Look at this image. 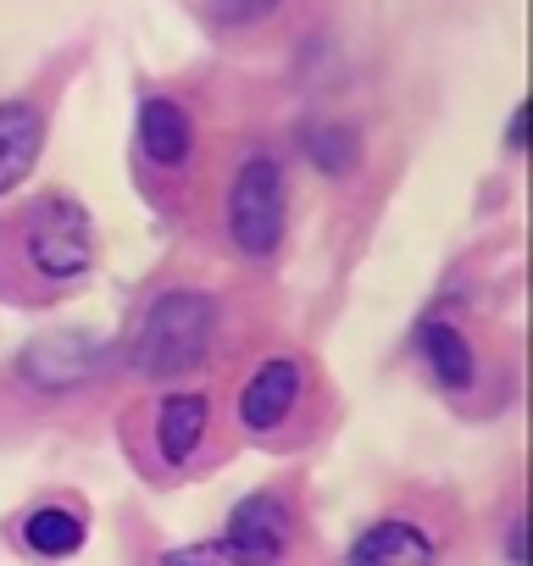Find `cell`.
<instances>
[{"label":"cell","instance_id":"cell-1","mask_svg":"<svg viewBox=\"0 0 533 566\" xmlns=\"http://www.w3.org/2000/svg\"><path fill=\"white\" fill-rule=\"evenodd\" d=\"M95 228L73 195H40L0 222V301L40 306L90 277Z\"/></svg>","mask_w":533,"mask_h":566},{"label":"cell","instance_id":"cell-2","mask_svg":"<svg viewBox=\"0 0 533 566\" xmlns=\"http://www.w3.org/2000/svg\"><path fill=\"white\" fill-rule=\"evenodd\" d=\"M217 301L200 290H167L139 312V328L128 334V367L139 378H178L195 373L217 345Z\"/></svg>","mask_w":533,"mask_h":566},{"label":"cell","instance_id":"cell-3","mask_svg":"<svg viewBox=\"0 0 533 566\" xmlns=\"http://www.w3.org/2000/svg\"><path fill=\"white\" fill-rule=\"evenodd\" d=\"M306 411H312V367L290 350L255 361V373L239 384V400H233L239 428L261 444H284L290 433H301Z\"/></svg>","mask_w":533,"mask_h":566},{"label":"cell","instance_id":"cell-4","mask_svg":"<svg viewBox=\"0 0 533 566\" xmlns=\"http://www.w3.org/2000/svg\"><path fill=\"white\" fill-rule=\"evenodd\" d=\"M284 222H290L284 167L273 156H250L233 172V189H228V239L239 244V255L266 261L284 244Z\"/></svg>","mask_w":533,"mask_h":566},{"label":"cell","instance_id":"cell-5","mask_svg":"<svg viewBox=\"0 0 533 566\" xmlns=\"http://www.w3.org/2000/svg\"><path fill=\"white\" fill-rule=\"evenodd\" d=\"M206 433H211V395L173 389L145 411V444L139 450L150 455L156 472H184V467H195Z\"/></svg>","mask_w":533,"mask_h":566},{"label":"cell","instance_id":"cell-6","mask_svg":"<svg viewBox=\"0 0 533 566\" xmlns=\"http://www.w3.org/2000/svg\"><path fill=\"white\" fill-rule=\"evenodd\" d=\"M134 145H139V161L145 172L156 178H184L195 167V150H200V128H195V112L173 95H150L134 117Z\"/></svg>","mask_w":533,"mask_h":566},{"label":"cell","instance_id":"cell-7","mask_svg":"<svg viewBox=\"0 0 533 566\" xmlns=\"http://www.w3.org/2000/svg\"><path fill=\"white\" fill-rule=\"evenodd\" d=\"M290 538H295L290 500L284 494H266V489L250 494V500H239L233 516H228V533H222V544H228V555L239 566H279L284 549H290Z\"/></svg>","mask_w":533,"mask_h":566},{"label":"cell","instance_id":"cell-8","mask_svg":"<svg viewBox=\"0 0 533 566\" xmlns=\"http://www.w3.org/2000/svg\"><path fill=\"white\" fill-rule=\"evenodd\" d=\"M439 560V533L417 516H384L367 533H356L345 566H433Z\"/></svg>","mask_w":533,"mask_h":566},{"label":"cell","instance_id":"cell-9","mask_svg":"<svg viewBox=\"0 0 533 566\" xmlns=\"http://www.w3.org/2000/svg\"><path fill=\"white\" fill-rule=\"evenodd\" d=\"M45 150V112L34 101H7L0 106V195L18 189Z\"/></svg>","mask_w":533,"mask_h":566},{"label":"cell","instance_id":"cell-10","mask_svg":"<svg viewBox=\"0 0 533 566\" xmlns=\"http://www.w3.org/2000/svg\"><path fill=\"white\" fill-rule=\"evenodd\" d=\"M417 350H422V361H428V373H433V384L445 395H472L478 389V356H472V345H467V334L456 323L428 317L417 328Z\"/></svg>","mask_w":533,"mask_h":566},{"label":"cell","instance_id":"cell-11","mask_svg":"<svg viewBox=\"0 0 533 566\" xmlns=\"http://www.w3.org/2000/svg\"><path fill=\"white\" fill-rule=\"evenodd\" d=\"M18 538H23L29 555H40V560H62V555H79V549H84L90 522H84L73 505H56V500H51V505H34V511L23 516Z\"/></svg>","mask_w":533,"mask_h":566},{"label":"cell","instance_id":"cell-12","mask_svg":"<svg viewBox=\"0 0 533 566\" xmlns=\"http://www.w3.org/2000/svg\"><path fill=\"white\" fill-rule=\"evenodd\" d=\"M306 156L328 172V178H345L356 167V134L351 128H306Z\"/></svg>","mask_w":533,"mask_h":566},{"label":"cell","instance_id":"cell-13","mask_svg":"<svg viewBox=\"0 0 533 566\" xmlns=\"http://www.w3.org/2000/svg\"><path fill=\"white\" fill-rule=\"evenodd\" d=\"M273 7H279V0H211V18H217L222 29H250V23H261Z\"/></svg>","mask_w":533,"mask_h":566}]
</instances>
